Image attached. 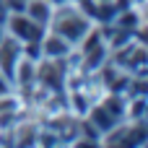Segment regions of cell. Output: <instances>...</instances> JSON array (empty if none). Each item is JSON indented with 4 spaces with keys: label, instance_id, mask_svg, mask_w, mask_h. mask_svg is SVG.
<instances>
[{
    "label": "cell",
    "instance_id": "cell-1",
    "mask_svg": "<svg viewBox=\"0 0 148 148\" xmlns=\"http://www.w3.org/2000/svg\"><path fill=\"white\" fill-rule=\"evenodd\" d=\"M91 26H94L91 16H86V13H83L78 5H73L70 0L62 3V5H55V10H52V16H49V23H47L49 31L60 34V36H62L65 42H70L73 47H78V44L83 42V36L91 31Z\"/></svg>",
    "mask_w": 148,
    "mask_h": 148
},
{
    "label": "cell",
    "instance_id": "cell-2",
    "mask_svg": "<svg viewBox=\"0 0 148 148\" xmlns=\"http://www.w3.org/2000/svg\"><path fill=\"white\" fill-rule=\"evenodd\" d=\"M3 26H5V34L13 36V39H18L21 44L39 42L42 34H44V26H39L36 21H31L23 10H18V13H8V18H5Z\"/></svg>",
    "mask_w": 148,
    "mask_h": 148
},
{
    "label": "cell",
    "instance_id": "cell-3",
    "mask_svg": "<svg viewBox=\"0 0 148 148\" xmlns=\"http://www.w3.org/2000/svg\"><path fill=\"white\" fill-rule=\"evenodd\" d=\"M73 49H75V47H73L70 42H65L60 34H55V31L44 29V34H42V39H39L42 60H65Z\"/></svg>",
    "mask_w": 148,
    "mask_h": 148
},
{
    "label": "cell",
    "instance_id": "cell-4",
    "mask_svg": "<svg viewBox=\"0 0 148 148\" xmlns=\"http://www.w3.org/2000/svg\"><path fill=\"white\" fill-rule=\"evenodd\" d=\"M52 10H55V5H52L49 0H26V3H23V13H26L31 21H36L39 26H44V29H47V23H49Z\"/></svg>",
    "mask_w": 148,
    "mask_h": 148
},
{
    "label": "cell",
    "instance_id": "cell-5",
    "mask_svg": "<svg viewBox=\"0 0 148 148\" xmlns=\"http://www.w3.org/2000/svg\"><path fill=\"white\" fill-rule=\"evenodd\" d=\"M133 39H135V44H140V47L148 49V21H140L133 29Z\"/></svg>",
    "mask_w": 148,
    "mask_h": 148
},
{
    "label": "cell",
    "instance_id": "cell-6",
    "mask_svg": "<svg viewBox=\"0 0 148 148\" xmlns=\"http://www.w3.org/2000/svg\"><path fill=\"white\" fill-rule=\"evenodd\" d=\"M5 18H8V5L5 0H0V23H5Z\"/></svg>",
    "mask_w": 148,
    "mask_h": 148
},
{
    "label": "cell",
    "instance_id": "cell-7",
    "mask_svg": "<svg viewBox=\"0 0 148 148\" xmlns=\"http://www.w3.org/2000/svg\"><path fill=\"white\" fill-rule=\"evenodd\" d=\"M140 18H143V21H148V0L140 5Z\"/></svg>",
    "mask_w": 148,
    "mask_h": 148
},
{
    "label": "cell",
    "instance_id": "cell-8",
    "mask_svg": "<svg viewBox=\"0 0 148 148\" xmlns=\"http://www.w3.org/2000/svg\"><path fill=\"white\" fill-rule=\"evenodd\" d=\"M3 36H5V26L0 23V39H3Z\"/></svg>",
    "mask_w": 148,
    "mask_h": 148
}]
</instances>
